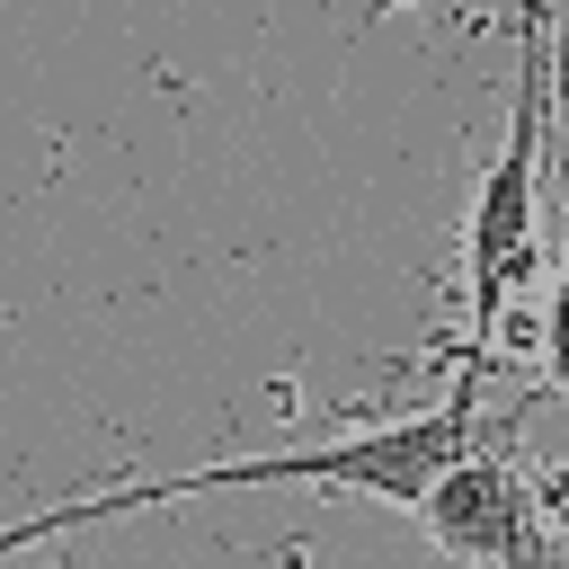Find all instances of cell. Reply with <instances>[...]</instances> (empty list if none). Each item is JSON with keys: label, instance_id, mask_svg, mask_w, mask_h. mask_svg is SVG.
I'll return each instance as SVG.
<instances>
[{"label": "cell", "instance_id": "1", "mask_svg": "<svg viewBox=\"0 0 569 569\" xmlns=\"http://www.w3.org/2000/svg\"><path fill=\"white\" fill-rule=\"evenodd\" d=\"M480 382H489V365H480V356H462L453 391H445L436 409H418V418H382V427H347V436H320V445L240 453V462H204V471L133 480V489L62 498V507H44V516H27V525H0V560H9V551H27V542H53V533H89V525L133 516V507L204 498V489H302V480H320V489H356V498H382V507H409V516H418L427 480H436L462 445H480V436H489V418H480Z\"/></svg>", "mask_w": 569, "mask_h": 569}, {"label": "cell", "instance_id": "2", "mask_svg": "<svg viewBox=\"0 0 569 569\" xmlns=\"http://www.w3.org/2000/svg\"><path fill=\"white\" fill-rule=\"evenodd\" d=\"M516 107H507V133H498V160L480 169V196H471V222H462V293H471V338L462 356L489 365L498 347V320L516 302V284L533 276V249H542V160H551V107H560V27H551V0H516Z\"/></svg>", "mask_w": 569, "mask_h": 569}, {"label": "cell", "instance_id": "3", "mask_svg": "<svg viewBox=\"0 0 569 569\" xmlns=\"http://www.w3.org/2000/svg\"><path fill=\"white\" fill-rule=\"evenodd\" d=\"M418 525L445 560H542L551 551V525H542V498H533V471L516 462V445L480 436L462 445L427 498H418Z\"/></svg>", "mask_w": 569, "mask_h": 569}, {"label": "cell", "instance_id": "4", "mask_svg": "<svg viewBox=\"0 0 569 569\" xmlns=\"http://www.w3.org/2000/svg\"><path fill=\"white\" fill-rule=\"evenodd\" d=\"M551 204H560V258H551V302H542V338H533V356H542V391H560L569 400V71H560V107H551Z\"/></svg>", "mask_w": 569, "mask_h": 569}, {"label": "cell", "instance_id": "5", "mask_svg": "<svg viewBox=\"0 0 569 569\" xmlns=\"http://www.w3.org/2000/svg\"><path fill=\"white\" fill-rule=\"evenodd\" d=\"M391 9H409V0H365V9H356V18H365V27H373V18H391Z\"/></svg>", "mask_w": 569, "mask_h": 569}]
</instances>
